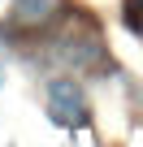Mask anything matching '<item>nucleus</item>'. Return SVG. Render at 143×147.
<instances>
[{
  "label": "nucleus",
  "instance_id": "1",
  "mask_svg": "<svg viewBox=\"0 0 143 147\" xmlns=\"http://www.w3.org/2000/svg\"><path fill=\"white\" fill-rule=\"evenodd\" d=\"M48 117L56 125H69V130H78L91 121V108H87V95L74 78H52L48 82Z\"/></svg>",
  "mask_w": 143,
  "mask_h": 147
},
{
  "label": "nucleus",
  "instance_id": "2",
  "mask_svg": "<svg viewBox=\"0 0 143 147\" xmlns=\"http://www.w3.org/2000/svg\"><path fill=\"white\" fill-rule=\"evenodd\" d=\"M9 18L22 26V30H43L61 18V0H13Z\"/></svg>",
  "mask_w": 143,
  "mask_h": 147
},
{
  "label": "nucleus",
  "instance_id": "3",
  "mask_svg": "<svg viewBox=\"0 0 143 147\" xmlns=\"http://www.w3.org/2000/svg\"><path fill=\"white\" fill-rule=\"evenodd\" d=\"M121 22L134 35H143V0H126V5H121Z\"/></svg>",
  "mask_w": 143,
  "mask_h": 147
}]
</instances>
